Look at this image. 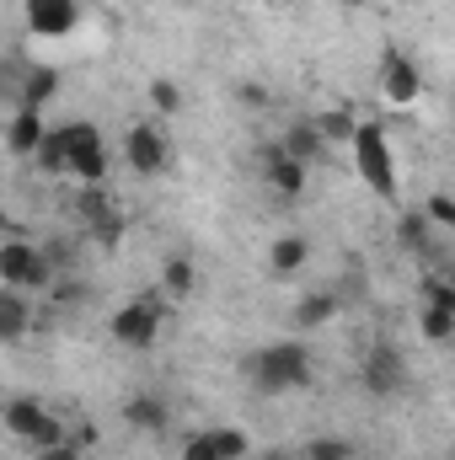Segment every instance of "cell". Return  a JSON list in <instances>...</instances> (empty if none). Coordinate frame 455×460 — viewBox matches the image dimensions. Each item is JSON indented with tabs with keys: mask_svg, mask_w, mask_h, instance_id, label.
Listing matches in <instances>:
<instances>
[{
	"mask_svg": "<svg viewBox=\"0 0 455 460\" xmlns=\"http://www.w3.org/2000/svg\"><path fill=\"white\" fill-rule=\"evenodd\" d=\"M317 128H322V139H327V145H348V139L359 134V123H353L348 113H322V118H317Z\"/></svg>",
	"mask_w": 455,
	"mask_h": 460,
	"instance_id": "obj_17",
	"label": "cell"
},
{
	"mask_svg": "<svg viewBox=\"0 0 455 460\" xmlns=\"http://www.w3.org/2000/svg\"><path fill=\"white\" fill-rule=\"evenodd\" d=\"M150 102H156L161 113H177V102H183V97H177V86H172V81H150Z\"/></svg>",
	"mask_w": 455,
	"mask_h": 460,
	"instance_id": "obj_23",
	"label": "cell"
},
{
	"mask_svg": "<svg viewBox=\"0 0 455 460\" xmlns=\"http://www.w3.org/2000/svg\"><path fill=\"white\" fill-rule=\"evenodd\" d=\"M49 92H54V70H32V75H27V92H22V108H32V113H38Z\"/></svg>",
	"mask_w": 455,
	"mask_h": 460,
	"instance_id": "obj_21",
	"label": "cell"
},
{
	"mask_svg": "<svg viewBox=\"0 0 455 460\" xmlns=\"http://www.w3.org/2000/svg\"><path fill=\"white\" fill-rule=\"evenodd\" d=\"M333 311H338V300H333V295H306V300L295 305V322H300V327H322Z\"/></svg>",
	"mask_w": 455,
	"mask_h": 460,
	"instance_id": "obj_15",
	"label": "cell"
},
{
	"mask_svg": "<svg viewBox=\"0 0 455 460\" xmlns=\"http://www.w3.org/2000/svg\"><path fill=\"white\" fill-rule=\"evenodd\" d=\"M22 327H27V305L16 300V289H5L0 295V338H22Z\"/></svg>",
	"mask_w": 455,
	"mask_h": 460,
	"instance_id": "obj_16",
	"label": "cell"
},
{
	"mask_svg": "<svg viewBox=\"0 0 455 460\" xmlns=\"http://www.w3.org/2000/svg\"><path fill=\"white\" fill-rule=\"evenodd\" d=\"M43 118L32 113V108H22V113L11 118V128H5V145L16 150V155H27V150H43Z\"/></svg>",
	"mask_w": 455,
	"mask_h": 460,
	"instance_id": "obj_12",
	"label": "cell"
},
{
	"mask_svg": "<svg viewBox=\"0 0 455 460\" xmlns=\"http://www.w3.org/2000/svg\"><path fill=\"white\" fill-rule=\"evenodd\" d=\"M311 460H348V445L343 439H317L311 445Z\"/></svg>",
	"mask_w": 455,
	"mask_h": 460,
	"instance_id": "obj_24",
	"label": "cell"
},
{
	"mask_svg": "<svg viewBox=\"0 0 455 460\" xmlns=\"http://www.w3.org/2000/svg\"><path fill=\"white\" fill-rule=\"evenodd\" d=\"M252 380H257V391H290V385L311 380V364H306V353L295 343H279V348H268V353H257Z\"/></svg>",
	"mask_w": 455,
	"mask_h": 460,
	"instance_id": "obj_2",
	"label": "cell"
},
{
	"mask_svg": "<svg viewBox=\"0 0 455 460\" xmlns=\"http://www.w3.org/2000/svg\"><path fill=\"white\" fill-rule=\"evenodd\" d=\"M353 155H359V172H364V182L375 188V193H391L397 188V166H391V150H386V134L380 128H359L353 134Z\"/></svg>",
	"mask_w": 455,
	"mask_h": 460,
	"instance_id": "obj_3",
	"label": "cell"
},
{
	"mask_svg": "<svg viewBox=\"0 0 455 460\" xmlns=\"http://www.w3.org/2000/svg\"><path fill=\"white\" fill-rule=\"evenodd\" d=\"M166 161H172V150H166L161 128H156V123H134V128H129V166H134V172H161Z\"/></svg>",
	"mask_w": 455,
	"mask_h": 460,
	"instance_id": "obj_7",
	"label": "cell"
},
{
	"mask_svg": "<svg viewBox=\"0 0 455 460\" xmlns=\"http://www.w3.org/2000/svg\"><path fill=\"white\" fill-rule=\"evenodd\" d=\"M183 460H230V456H226V439H220V429H215V434H199V439L183 450Z\"/></svg>",
	"mask_w": 455,
	"mask_h": 460,
	"instance_id": "obj_20",
	"label": "cell"
},
{
	"mask_svg": "<svg viewBox=\"0 0 455 460\" xmlns=\"http://www.w3.org/2000/svg\"><path fill=\"white\" fill-rule=\"evenodd\" d=\"M27 22H32V32L59 38V32L76 27V0H32L27 5Z\"/></svg>",
	"mask_w": 455,
	"mask_h": 460,
	"instance_id": "obj_9",
	"label": "cell"
},
{
	"mask_svg": "<svg viewBox=\"0 0 455 460\" xmlns=\"http://www.w3.org/2000/svg\"><path fill=\"white\" fill-rule=\"evenodd\" d=\"M429 215H434V220H445V226H455V204H451V199H429Z\"/></svg>",
	"mask_w": 455,
	"mask_h": 460,
	"instance_id": "obj_25",
	"label": "cell"
},
{
	"mask_svg": "<svg viewBox=\"0 0 455 460\" xmlns=\"http://www.w3.org/2000/svg\"><path fill=\"white\" fill-rule=\"evenodd\" d=\"M322 145H327V139H322V128H317V123H300V128H295V134L284 139V150H290L295 161H311V155H317Z\"/></svg>",
	"mask_w": 455,
	"mask_h": 460,
	"instance_id": "obj_14",
	"label": "cell"
},
{
	"mask_svg": "<svg viewBox=\"0 0 455 460\" xmlns=\"http://www.w3.org/2000/svg\"><path fill=\"white\" fill-rule=\"evenodd\" d=\"M38 155H43L49 172H70V177H81V182H103V172H108L103 134H97L92 123H65V128H54Z\"/></svg>",
	"mask_w": 455,
	"mask_h": 460,
	"instance_id": "obj_1",
	"label": "cell"
},
{
	"mask_svg": "<svg viewBox=\"0 0 455 460\" xmlns=\"http://www.w3.org/2000/svg\"><path fill=\"white\" fill-rule=\"evenodd\" d=\"M380 86H386L391 102H413V97H418V70H413L402 54H386V65H380Z\"/></svg>",
	"mask_w": 455,
	"mask_h": 460,
	"instance_id": "obj_11",
	"label": "cell"
},
{
	"mask_svg": "<svg viewBox=\"0 0 455 460\" xmlns=\"http://www.w3.org/2000/svg\"><path fill=\"white\" fill-rule=\"evenodd\" d=\"M0 279H5V289H27V284H49L54 273H49L43 252H32L27 241H5L0 246Z\"/></svg>",
	"mask_w": 455,
	"mask_h": 460,
	"instance_id": "obj_4",
	"label": "cell"
},
{
	"mask_svg": "<svg viewBox=\"0 0 455 460\" xmlns=\"http://www.w3.org/2000/svg\"><path fill=\"white\" fill-rule=\"evenodd\" d=\"M156 332H161V305L156 300H134V305H123L113 316V338L129 348H145Z\"/></svg>",
	"mask_w": 455,
	"mask_h": 460,
	"instance_id": "obj_5",
	"label": "cell"
},
{
	"mask_svg": "<svg viewBox=\"0 0 455 460\" xmlns=\"http://www.w3.org/2000/svg\"><path fill=\"white\" fill-rule=\"evenodd\" d=\"M49 423H54V418H49L38 402H11V407H5V429H11V434H22L27 445H32V439H38Z\"/></svg>",
	"mask_w": 455,
	"mask_h": 460,
	"instance_id": "obj_13",
	"label": "cell"
},
{
	"mask_svg": "<svg viewBox=\"0 0 455 460\" xmlns=\"http://www.w3.org/2000/svg\"><path fill=\"white\" fill-rule=\"evenodd\" d=\"M129 423H139V429H161V423H166V407H161L156 396H139V402H129Z\"/></svg>",
	"mask_w": 455,
	"mask_h": 460,
	"instance_id": "obj_19",
	"label": "cell"
},
{
	"mask_svg": "<svg viewBox=\"0 0 455 460\" xmlns=\"http://www.w3.org/2000/svg\"><path fill=\"white\" fill-rule=\"evenodd\" d=\"M364 380H370V391H375V396L402 391V380H407L402 353H397V348H375V353H370V364H364Z\"/></svg>",
	"mask_w": 455,
	"mask_h": 460,
	"instance_id": "obj_8",
	"label": "cell"
},
{
	"mask_svg": "<svg viewBox=\"0 0 455 460\" xmlns=\"http://www.w3.org/2000/svg\"><path fill=\"white\" fill-rule=\"evenodd\" d=\"M306 262V241L300 235H284L279 246H273V273H295Z\"/></svg>",
	"mask_w": 455,
	"mask_h": 460,
	"instance_id": "obj_18",
	"label": "cell"
},
{
	"mask_svg": "<svg viewBox=\"0 0 455 460\" xmlns=\"http://www.w3.org/2000/svg\"><path fill=\"white\" fill-rule=\"evenodd\" d=\"M166 289H172V295H188V289H193V262H183V257L166 262Z\"/></svg>",
	"mask_w": 455,
	"mask_h": 460,
	"instance_id": "obj_22",
	"label": "cell"
},
{
	"mask_svg": "<svg viewBox=\"0 0 455 460\" xmlns=\"http://www.w3.org/2000/svg\"><path fill=\"white\" fill-rule=\"evenodd\" d=\"M263 161H268V177H273L279 193H300V188H306V161H295L284 145H268Z\"/></svg>",
	"mask_w": 455,
	"mask_h": 460,
	"instance_id": "obj_10",
	"label": "cell"
},
{
	"mask_svg": "<svg viewBox=\"0 0 455 460\" xmlns=\"http://www.w3.org/2000/svg\"><path fill=\"white\" fill-rule=\"evenodd\" d=\"M455 332V289L429 279L424 284V338H451Z\"/></svg>",
	"mask_w": 455,
	"mask_h": 460,
	"instance_id": "obj_6",
	"label": "cell"
}]
</instances>
